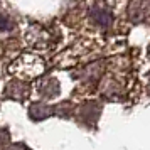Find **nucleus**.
Instances as JSON below:
<instances>
[{"instance_id":"f257e3e1","label":"nucleus","mask_w":150,"mask_h":150,"mask_svg":"<svg viewBox=\"0 0 150 150\" xmlns=\"http://www.w3.org/2000/svg\"><path fill=\"white\" fill-rule=\"evenodd\" d=\"M91 15L95 17V21L98 24H101V25H108L110 22H111V15H110L108 10H103V8H95Z\"/></svg>"},{"instance_id":"f03ea898","label":"nucleus","mask_w":150,"mask_h":150,"mask_svg":"<svg viewBox=\"0 0 150 150\" xmlns=\"http://www.w3.org/2000/svg\"><path fill=\"white\" fill-rule=\"evenodd\" d=\"M0 29H10V21L5 14H0Z\"/></svg>"}]
</instances>
